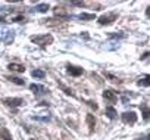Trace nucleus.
Segmentation results:
<instances>
[{
    "label": "nucleus",
    "instance_id": "obj_1",
    "mask_svg": "<svg viewBox=\"0 0 150 140\" xmlns=\"http://www.w3.org/2000/svg\"><path fill=\"white\" fill-rule=\"evenodd\" d=\"M31 41L41 46V47H46L47 44H52L53 43V36L52 34H43V36H33L31 37Z\"/></svg>",
    "mask_w": 150,
    "mask_h": 140
},
{
    "label": "nucleus",
    "instance_id": "obj_2",
    "mask_svg": "<svg viewBox=\"0 0 150 140\" xmlns=\"http://www.w3.org/2000/svg\"><path fill=\"white\" fill-rule=\"evenodd\" d=\"M0 40H2L3 44H12L15 40V31L13 30H5L0 36Z\"/></svg>",
    "mask_w": 150,
    "mask_h": 140
},
{
    "label": "nucleus",
    "instance_id": "obj_3",
    "mask_svg": "<svg viewBox=\"0 0 150 140\" xmlns=\"http://www.w3.org/2000/svg\"><path fill=\"white\" fill-rule=\"evenodd\" d=\"M121 117H122V121H124L125 124H129V125H132V124H135V122H137V114H135L134 111L124 112Z\"/></svg>",
    "mask_w": 150,
    "mask_h": 140
},
{
    "label": "nucleus",
    "instance_id": "obj_4",
    "mask_svg": "<svg viewBox=\"0 0 150 140\" xmlns=\"http://www.w3.org/2000/svg\"><path fill=\"white\" fill-rule=\"evenodd\" d=\"M3 103L9 108H16V106H21L24 103V100L21 97H6V99H3Z\"/></svg>",
    "mask_w": 150,
    "mask_h": 140
},
{
    "label": "nucleus",
    "instance_id": "obj_5",
    "mask_svg": "<svg viewBox=\"0 0 150 140\" xmlns=\"http://www.w3.org/2000/svg\"><path fill=\"white\" fill-rule=\"evenodd\" d=\"M116 18H118V14L103 15V16L99 18V24H100V25H109V24H112L113 21H116Z\"/></svg>",
    "mask_w": 150,
    "mask_h": 140
},
{
    "label": "nucleus",
    "instance_id": "obj_6",
    "mask_svg": "<svg viewBox=\"0 0 150 140\" xmlns=\"http://www.w3.org/2000/svg\"><path fill=\"white\" fill-rule=\"evenodd\" d=\"M30 89H31V92H33L35 96H40V95H44V93L49 92L46 87H43V86H40V84H31Z\"/></svg>",
    "mask_w": 150,
    "mask_h": 140
},
{
    "label": "nucleus",
    "instance_id": "obj_7",
    "mask_svg": "<svg viewBox=\"0 0 150 140\" xmlns=\"http://www.w3.org/2000/svg\"><path fill=\"white\" fill-rule=\"evenodd\" d=\"M103 97H105L106 100H109L110 103H115V102L118 100V95H116V92H113V90H105V92H103Z\"/></svg>",
    "mask_w": 150,
    "mask_h": 140
},
{
    "label": "nucleus",
    "instance_id": "obj_8",
    "mask_svg": "<svg viewBox=\"0 0 150 140\" xmlns=\"http://www.w3.org/2000/svg\"><path fill=\"white\" fill-rule=\"evenodd\" d=\"M83 72H84V71H83V68H80V66H72V65H68V74H71V75H74V77H80Z\"/></svg>",
    "mask_w": 150,
    "mask_h": 140
},
{
    "label": "nucleus",
    "instance_id": "obj_9",
    "mask_svg": "<svg viewBox=\"0 0 150 140\" xmlns=\"http://www.w3.org/2000/svg\"><path fill=\"white\" fill-rule=\"evenodd\" d=\"M8 68L12 72H25V66L21 65V63H9Z\"/></svg>",
    "mask_w": 150,
    "mask_h": 140
},
{
    "label": "nucleus",
    "instance_id": "obj_10",
    "mask_svg": "<svg viewBox=\"0 0 150 140\" xmlns=\"http://www.w3.org/2000/svg\"><path fill=\"white\" fill-rule=\"evenodd\" d=\"M86 121H87L88 130H90V131L93 133V131H94V127H96V119H94V115L88 114V115H87V118H86Z\"/></svg>",
    "mask_w": 150,
    "mask_h": 140
},
{
    "label": "nucleus",
    "instance_id": "obj_11",
    "mask_svg": "<svg viewBox=\"0 0 150 140\" xmlns=\"http://www.w3.org/2000/svg\"><path fill=\"white\" fill-rule=\"evenodd\" d=\"M77 18L81 21H93V19H96V15L94 14H80V15H77Z\"/></svg>",
    "mask_w": 150,
    "mask_h": 140
},
{
    "label": "nucleus",
    "instance_id": "obj_12",
    "mask_svg": "<svg viewBox=\"0 0 150 140\" xmlns=\"http://www.w3.org/2000/svg\"><path fill=\"white\" fill-rule=\"evenodd\" d=\"M0 139H3V140H12V134L9 133L8 128H0Z\"/></svg>",
    "mask_w": 150,
    "mask_h": 140
},
{
    "label": "nucleus",
    "instance_id": "obj_13",
    "mask_svg": "<svg viewBox=\"0 0 150 140\" xmlns=\"http://www.w3.org/2000/svg\"><path fill=\"white\" fill-rule=\"evenodd\" d=\"M106 115H108V118L115 119V118H116V115H118V112H116V109H115V108L108 106V108H106Z\"/></svg>",
    "mask_w": 150,
    "mask_h": 140
},
{
    "label": "nucleus",
    "instance_id": "obj_14",
    "mask_svg": "<svg viewBox=\"0 0 150 140\" xmlns=\"http://www.w3.org/2000/svg\"><path fill=\"white\" fill-rule=\"evenodd\" d=\"M49 9H50V6H49L47 3H41V5H38V6L35 8V11H37V12H41V14H46Z\"/></svg>",
    "mask_w": 150,
    "mask_h": 140
},
{
    "label": "nucleus",
    "instance_id": "obj_15",
    "mask_svg": "<svg viewBox=\"0 0 150 140\" xmlns=\"http://www.w3.org/2000/svg\"><path fill=\"white\" fill-rule=\"evenodd\" d=\"M9 81H12V83H15V84H18V86H24L25 84V80H22V78H18V77H6Z\"/></svg>",
    "mask_w": 150,
    "mask_h": 140
},
{
    "label": "nucleus",
    "instance_id": "obj_16",
    "mask_svg": "<svg viewBox=\"0 0 150 140\" xmlns=\"http://www.w3.org/2000/svg\"><path fill=\"white\" fill-rule=\"evenodd\" d=\"M137 84H138V86H143V87H149V86H150V80H149V75H146L144 78H140V80L137 81Z\"/></svg>",
    "mask_w": 150,
    "mask_h": 140
},
{
    "label": "nucleus",
    "instance_id": "obj_17",
    "mask_svg": "<svg viewBox=\"0 0 150 140\" xmlns=\"http://www.w3.org/2000/svg\"><path fill=\"white\" fill-rule=\"evenodd\" d=\"M31 74H33V77H35V78H44V77H46V72L41 71V69H34Z\"/></svg>",
    "mask_w": 150,
    "mask_h": 140
},
{
    "label": "nucleus",
    "instance_id": "obj_18",
    "mask_svg": "<svg viewBox=\"0 0 150 140\" xmlns=\"http://www.w3.org/2000/svg\"><path fill=\"white\" fill-rule=\"evenodd\" d=\"M140 108L143 109V118H144V121H147V119H149V115H150V112H149V108H147V103H143Z\"/></svg>",
    "mask_w": 150,
    "mask_h": 140
},
{
    "label": "nucleus",
    "instance_id": "obj_19",
    "mask_svg": "<svg viewBox=\"0 0 150 140\" xmlns=\"http://www.w3.org/2000/svg\"><path fill=\"white\" fill-rule=\"evenodd\" d=\"M103 75H105L106 78H109V80H110L112 83H121V81H119V80H118V78H116L115 75H112V74H109V72H105Z\"/></svg>",
    "mask_w": 150,
    "mask_h": 140
},
{
    "label": "nucleus",
    "instance_id": "obj_20",
    "mask_svg": "<svg viewBox=\"0 0 150 140\" xmlns=\"http://www.w3.org/2000/svg\"><path fill=\"white\" fill-rule=\"evenodd\" d=\"M60 87H62V90H63L66 95H69V96H75V93H74L72 89H69V87H66V86H63V84H60Z\"/></svg>",
    "mask_w": 150,
    "mask_h": 140
},
{
    "label": "nucleus",
    "instance_id": "obj_21",
    "mask_svg": "<svg viewBox=\"0 0 150 140\" xmlns=\"http://www.w3.org/2000/svg\"><path fill=\"white\" fill-rule=\"evenodd\" d=\"M11 21H12V22H21V21H25V18H24V15H19V16L11 18Z\"/></svg>",
    "mask_w": 150,
    "mask_h": 140
},
{
    "label": "nucleus",
    "instance_id": "obj_22",
    "mask_svg": "<svg viewBox=\"0 0 150 140\" xmlns=\"http://www.w3.org/2000/svg\"><path fill=\"white\" fill-rule=\"evenodd\" d=\"M34 119H37V121H44V122H49V121H50V117H34Z\"/></svg>",
    "mask_w": 150,
    "mask_h": 140
},
{
    "label": "nucleus",
    "instance_id": "obj_23",
    "mask_svg": "<svg viewBox=\"0 0 150 140\" xmlns=\"http://www.w3.org/2000/svg\"><path fill=\"white\" fill-rule=\"evenodd\" d=\"M88 105H90V106H91V108H93L94 111H96V109L99 108V106H97V103H96V102H93V100H90V102H88Z\"/></svg>",
    "mask_w": 150,
    "mask_h": 140
},
{
    "label": "nucleus",
    "instance_id": "obj_24",
    "mask_svg": "<svg viewBox=\"0 0 150 140\" xmlns=\"http://www.w3.org/2000/svg\"><path fill=\"white\" fill-rule=\"evenodd\" d=\"M147 58H149V52H146V53L141 56V59H143V60H144V59H147Z\"/></svg>",
    "mask_w": 150,
    "mask_h": 140
},
{
    "label": "nucleus",
    "instance_id": "obj_25",
    "mask_svg": "<svg viewBox=\"0 0 150 140\" xmlns=\"http://www.w3.org/2000/svg\"><path fill=\"white\" fill-rule=\"evenodd\" d=\"M0 22H6V21H5V18H3V16H0Z\"/></svg>",
    "mask_w": 150,
    "mask_h": 140
}]
</instances>
